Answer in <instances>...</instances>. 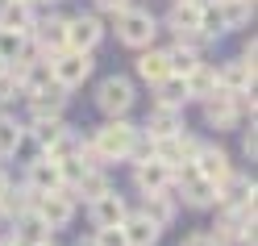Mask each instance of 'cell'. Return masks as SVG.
Returning a JSON list of instances; mask_svg holds the SVG:
<instances>
[{
  "label": "cell",
  "instance_id": "23",
  "mask_svg": "<svg viewBox=\"0 0 258 246\" xmlns=\"http://www.w3.org/2000/svg\"><path fill=\"white\" fill-rule=\"evenodd\" d=\"M221 9V25L225 34H237V29H246L250 17H254V0H217Z\"/></svg>",
  "mask_w": 258,
  "mask_h": 246
},
{
  "label": "cell",
  "instance_id": "31",
  "mask_svg": "<svg viewBox=\"0 0 258 246\" xmlns=\"http://www.w3.org/2000/svg\"><path fill=\"white\" fill-rule=\"evenodd\" d=\"M92 242H96V246H129L121 225H100V229L92 234Z\"/></svg>",
  "mask_w": 258,
  "mask_h": 246
},
{
  "label": "cell",
  "instance_id": "38",
  "mask_svg": "<svg viewBox=\"0 0 258 246\" xmlns=\"http://www.w3.org/2000/svg\"><path fill=\"white\" fill-rule=\"evenodd\" d=\"M0 246H17V242H13V238H0Z\"/></svg>",
  "mask_w": 258,
  "mask_h": 246
},
{
  "label": "cell",
  "instance_id": "27",
  "mask_svg": "<svg viewBox=\"0 0 258 246\" xmlns=\"http://www.w3.org/2000/svg\"><path fill=\"white\" fill-rule=\"evenodd\" d=\"M21 146H25V125H17L9 113H0V163L13 159Z\"/></svg>",
  "mask_w": 258,
  "mask_h": 246
},
{
  "label": "cell",
  "instance_id": "30",
  "mask_svg": "<svg viewBox=\"0 0 258 246\" xmlns=\"http://www.w3.org/2000/svg\"><path fill=\"white\" fill-rule=\"evenodd\" d=\"M25 51H29L25 34H17V29H0V63H5V67H13Z\"/></svg>",
  "mask_w": 258,
  "mask_h": 246
},
{
  "label": "cell",
  "instance_id": "41",
  "mask_svg": "<svg viewBox=\"0 0 258 246\" xmlns=\"http://www.w3.org/2000/svg\"><path fill=\"white\" fill-rule=\"evenodd\" d=\"M0 221H5V213H0Z\"/></svg>",
  "mask_w": 258,
  "mask_h": 246
},
{
  "label": "cell",
  "instance_id": "10",
  "mask_svg": "<svg viewBox=\"0 0 258 246\" xmlns=\"http://www.w3.org/2000/svg\"><path fill=\"white\" fill-rule=\"evenodd\" d=\"M196 171L204 175V179H213V184H221L225 175L233 171V159H229V151L225 146H217V142H200V151H196Z\"/></svg>",
  "mask_w": 258,
  "mask_h": 246
},
{
  "label": "cell",
  "instance_id": "34",
  "mask_svg": "<svg viewBox=\"0 0 258 246\" xmlns=\"http://www.w3.org/2000/svg\"><path fill=\"white\" fill-rule=\"evenodd\" d=\"M129 5H134V0H96V13H108V17H112V13H121Z\"/></svg>",
  "mask_w": 258,
  "mask_h": 246
},
{
  "label": "cell",
  "instance_id": "20",
  "mask_svg": "<svg viewBox=\"0 0 258 246\" xmlns=\"http://www.w3.org/2000/svg\"><path fill=\"white\" fill-rule=\"evenodd\" d=\"M146 129L150 138H171V134H179L183 129V109H167V105H154L150 113H146Z\"/></svg>",
  "mask_w": 258,
  "mask_h": 246
},
{
  "label": "cell",
  "instance_id": "13",
  "mask_svg": "<svg viewBox=\"0 0 258 246\" xmlns=\"http://www.w3.org/2000/svg\"><path fill=\"white\" fill-rule=\"evenodd\" d=\"M34 21H38V5H29V0H0V29H17V34L29 38Z\"/></svg>",
  "mask_w": 258,
  "mask_h": 246
},
{
  "label": "cell",
  "instance_id": "37",
  "mask_svg": "<svg viewBox=\"0 0 258 246\" xmlns=\"http://www.w3.org/2000/svg\"><path fill=\"white\" fill-rule=\"evenodd\" d=\"M34 5H46V9H54V5H62V0H34Z\"/></svg>",
  "mask_w": 258,
  "mask_h": 246
},
{
  "label": "cell",
  "instance_id": "8",
  "mask_svg": "<svg viewBox=\"0 0 258 246\" xmlns=\"http://www.w3.org/2000/svg\"><path fill=\"white\" fill-rule=\"evenodd\" d=\"M134 188H138L142 196L175 188V179H171V167H167V163H158L154 155H150V159H142V163H134Z\"/></svg>",
  "mask_w": 258,
  "mask_h": 246
},
{
  "label": "cell",
  "instance_id": "42",
  "mask_svg": "<svg viewBox=\"0 0 258 246\" xmlns=\"http://www.w3.org/2000/svg\"><path fill=\"white\" fill-rule=\"evenodd\" d=\"M29 5H34V0H29Z\"/></svg>",
  "mask_w": 258,
  "mask_h": 246
},
{
  "label": "cell",
  "instance_id": "28",
  "mask_svg": "<svg viewBox=\"0 0 258 246\" xmlns=\"http://www.w3.org/2000/svg\"><path fill=\"white\" fill-rule=\"evenodd\" d=\"M79 146H84V134L71 129V125H62L58 134H54V142L46 146L42 155H50V159H71V155H79Z\"/></svg>",
  "mask_w": 258,
  "mask_h": 246
},
{
  "label": "cell",
  "instance_id": "12",
  "mask_svg": "<svg viewBox=\"0 0 258 246\" xmlns=\"http://www.w3.org/2000/svg\"><path fill=\"white\" fill-rule=\"evenodd\" d=\"M25 101H29V117H62L71 96H67V88L46 84V88H38V92H29Z\"/></svg>",
  "mask_w": 258,
  "mask_h": 246
},
{
  "label": "cell",
  "instance_id": "11",
  "mask_svg": "<svg viewBox=\"0 0 258 246\" xmlns=\"http://www.w3.org/2000/svg\"><path fill=\"white\" fill-rule=\"evenodd\" d=\"M88 217H92L96 229H100V225H121L129 217V205H125V196L117 188H108L104 196H96V201L88 205Z\"/></svg>",
  "mask_w": 258,
  "mask_h": 246
},
{
  "label": "cell",
  "instance_id": "18",
  "mask_svg": "<svg viewBox=\"0 0 258 246\" xmlns=\"http://www.w3.org/2000/svg\"><path fill=\"white\" fill-rule=\"evenodd\" d=\"M134 71H138V79L142 84H158V79H167L171 75V67H167V51H158V46H142L138 51V63H134Z\"/></svg>",
  "mask_w": 258,
  "mask_h": 246
},
{
  "label": "cell",
  "instance_id": "40",
  "mask_svg": "<svg viewBox=\"0 0 258 246\" xmlns=\"http://www.w3.org/2000/svg\"><path fill=\"white\" fill-rule=\"evenodd\" d=\"M79 246H96V242H92V238H88V242H79Z\"/></svg>",
  "mask_w": 258,
  "mask_h": 246
},
{
  "label": "cell",
  "instance_id": "4",
  "mask_svg": "<svg viewBox=\"0 0 258 246\" xmlns=\"http://www.w3.org/2000/svg\"><path fill=\"white\" fill-rule=\"evenodd\" d=\"M138 101V88L129 75H104L100 84H96V109L104 113V117H125L129 109Z\"/></svg>",
  "mask_w": 258,
  "mask_h": 246
},
{
  "label": "cell",
  "instance_id": "22",
  "mask_svg": "<svg viewBox=\"0 0 258 246\" xmlns=\"http://www.w3.org/2000/svg\"><path fill=\"white\" fill-rule=\"evenodd\" d=\"M13 221H17V234H13L17 242H29V246H38V242H46V238H54V229L46 225V217H42V213H38L34 205H29L25 213H17Z\"/></svg>",
  "mask_w": 258,
  "mask_h": 246
},
{
  "label": "cell",
  "instance_id": "24",
  "mask_svg": "<svg viewBox=\"0 0 258 246\" xmlns=\"http://www.w3.org/2000/svg\"><path fill=\"white\" fill-rule=\"evenodd\" d=\"M154 105H167V109H187V84L183 75H167L154 84Z\"/></svg>",
  "mask_w": 258,
  "mask_h": 246
},
{
  "label": "cell",
  "instance_id": "1",
  "mask_svg": "<svg viewBox=\"0 0 258 246\" xmlns=\"http://www.w3.org/2000/svg\"><path fill=\"white\" fill-rule=\"evenodd\" d=\"M112 29H117V42L129 46V51H142V46H154L158 38V17L150 9H138L129 5L121 13H112Z\"/></svg>",
  "mask_w": 258,
  "mask_h": 246
},
{
  "label": "cell",
  "instance_id": "19",
  "mask_svg": "<svg viewBox=\"0 0 258 246\" xmlns=\"http://www.w3.org/2000/svg\"><path fill=\"white\" fill-rule=\"evenodd\" d=\"M25 184L34 188V192H54V188H62V179H58V159L38 155V159L25 167Z\"/></svg>",
  "mask_w": 258,
  "mask_h": 246
},
{
  "label": "cell",
  "instance_id": "33",
  "mask_svg": "<svg viewBox=\"0 0 258 246\" xmlns=\"http://www.w3.org/2000/svg\"><path fill=\"white\" fill-rule=\"evenodd\" d=\"M241 151H246V159H254L258 155V134H254V121H250V129L241 134Z\"/></svg>",
  "mask_w": 258,
  "mask_h": 246
},
{
  "label": "cell",
  "instance_id": "9",
  "mask_svg": "<svg viewBox=\"0 0 258 246\" xmlns=\"http://www.w3.org/2000/svg\"><path fill=\"white\" fill-rule=\"evenodd\" d=\"M254 179L250 175H241V171H229L217 184V205L221 209H246V205H254Z\"/></svg>",
  "mask_w": 258,
  "mask_h": 246
},
{
  "label": "cell",
  "instance_id": "2",
  "mask_svg": "<svg viewBox=\"0 0 258 246\" xmlns=\"http://www.w3.org/2000/svg\"><path fill=\"white\" fill-rule=\"evenodd\" d=\"M138 138V125H129L125 117H108L104 125L92 129V146L104 155V163H117V159H129V146Z\"/></svg>",
  "mask_w": 258,
  "mask_h": 246
},
{
  "label": "cell",
  "instance_id": "7",
  "mask_svg": "<svg viewBox=\"0 0 258 246\" xmlns=\"http://www.w3.org/2000/svg\"><path fill=\"white\" fill-rule=\"evenodd\" d=\"M34 209H38L42 217H46V225H50V229H67V225L75 221V196H71L67 188H54V192H38Z\"/></svg>",
  "mask_w": 258,
  "mask_h": 246
},
{
  "label": "cell",
  "instance_id": "39",
  "mask_svg": "<svg viewBox=\"0 0 258 246\" xmlns=\"http://www.w3.org/2000/svg\"><path fill=\"white\" fill-rule=\"evenodd\" d=\"M38 246H54V238H46V242H38Z\"/></svg>",
  "mask_w": 258,
  "mask_h": 246
},
{
  "label": "cell",
  "instance_id": "25",
  "mask_svg": "<svg viewBox=\"0 0 258 246\" xmlns=\"http://www.w3.org/2000/svg\"><path fill=\"white\" fill-rule=\"evenodd\" d=\"M112 184H108V175H104V167H88L84 171V179H79V184L71 188V196L75 201H84V205H92L96 196H104Z\"/></svg>",
  "mask_w": 258,
  "mask_h": 246
},
{
  "label": "cell",
  "instance_id": "35",
  "mask_svg": "<svg viewBox=\"0 0 258 246\" xmlns=\"http://www.w3.org/2000/svg\"><path fill=\"white\" fill-rule=\"evenodd\" d=\"M179 246H217V242H213V238H208L204 229H200V234H187V238H183Z\"/></svg>",
  "mask_w": 258,
  "mask_h": 246
},
{
  "label": "cell",
  "instance_id": "5",
  "mask_svg": "<svg viewBox=\"0 0 258 246\" xmlns=\"http://www.w3.org/2000/svg\"><path fill=\"white\" fill-rule=\"evenodd\" d=\"M29 46H34L38 55H58L67 51V17L62 13H42L29 29Z\"/></svg>",
  "mask_w": 258,
  "mask_h": 246
},
{
  "label": "cell",
  "instance_id": "3",
  "mask_svg": "<svg viewBox=\"0 0 258 246\" xmlns=\"http://www.w3.org/2000/svg\"><path fill=\"white\" fill-rule=\"evenodd\" d=\"M92 71H96L92 51H58V55L50 59V75H54V84H58V88H67V92L84 88L88 79H92Z\"/></svg>",
  "mask_w": 258,
  "mask_h": 246
},
{
  "label": "cell",
  "instance_id": "17",
  "mask_svg": "<svg viewBox=\"0 0 258 246\" xmlns=\"http://www.w3.org/2000/svg\"><path fill=\"white\" fill-rule=\"evenodd\" d=\"M121 229H125V242L129 246H158V238H163V225H154L146 213H129V217L121 221Z\"/></svg>",
  "mask_w": 258,
  "mask_h": 246
},
{
  "label": "cell",
  "instance_id": "6",
  "mask_svg": "<svg viewBox=\"0 0 258 246\" xmlns=\"http://www.w3.org/2000/svg\"><path fill=\"white\" fill-rule=\"evenodd\" d=\"M104 21L100 13H75V17H67V51H92L104 42Z\"/></svg>",
  "mask_w": 258,
  "mask_h": 246
},
{
  "label": "cell",
  "instance_id": "32",
  "mask_svg": "<svg viewBox=\"0 0 258 246\" xmlns=\"http://www.w3.org/2000/svg\"><path fill=\"white\" fill-rule=\"evenodd\" d=\"M21 96V88H17V75H13L9 67L0 71V105H9V101H17Z\"/></svg>",
  "mask_w": 258,
  "mask_h": 246
},
{
  "label": "cell",
  "instance_id": "36",
  "mask_svg": "<svg viewBox=\"0 0 258 246\" xmlns=\"http://www.w3.org/2000/svg\"><path fill=\"white\" fill-rule=\"evenodd\" d=\"M9 184H13V179H9V171H5V167H0V192H5Z\"/></svg>",
  "mask_w": 258,
  "mask_h": 246
},
{
  "label": "cell",
  "instance_id": "16",
  "mask_svg": "<svg viewBox=\"0 0 258 246\" xmlns=\"http://www.w3.org/2000/svg\"><path fill=\"white\" fill-rule=\"evenodd\" d=\"M204 121L213 125V129H237V125H246V121L237 117V109L229 105V92H225V88L204 101Z\"/></svg>",
  "mask_w": 258,
  "mask_h": 246
},
{
  "label": "cell",
  "instance_id": "21",
  "mask_svg": "<svg viewBox=\"0 0 258 246\" xmlns=\"http://www.w3.org/2000/svg\"><path fill=\"white\" fill-rule=\"evenodd\" d=\"M142 213L154 221V225H171L175 221V213H179V196H175V188H167V192H150L146 201H142Z\"/></svg>",
  "mask_w": 258,
  "mask_h": 246
},
{
  "label": "cell",
  "instance_id": "14",
  "mask_svg": "<svg viewBox=\"0 0 258 246\" xmlns=\"http://www.w3.org/2000/svg\"><path fill=\"white\" fill-rule=\"evenodd\" d=\"M217 84H221L225 92H246V88H254V63H246V59H225V63H217Z\"/></svg>",
  "mask_w": 258,
  "mask_h": 246
},
{
  "label": "cell",
  "instance_id": "29",
  "mask_svg": "<svg viewBox=\"0 0 258 246\" xmlns=\"http://www.w3.org/2000/svg\"><path fill=\"white\" fill-rule=\"evenodd\" d=\"M62 125H67L62 117H29V125H25V138H34V142L42 146V151H46V146L54 142V134H58Z\"/></svg>",
  "mask_w": 258,
  "mask_h": 246
},
{
  "label": "cell",
  "instance_id": "26",
  "mask_svg": "<svg viewBox=\"0 0 258 246\" xmlns=\"http://www.w3.org/2000/svg\"><path fill=\"white\" fill-rule=\"evenodd\" d=\"M204 59V51H196V46H187V42H175L167 46V67L171 75H187V71H196V63Z\"/></svg>",
  "mask_w": 258,
  "mask_h": 246
},
{
  "label": "cell",
  "instance_id": "15",
  "mask_svg": "<svg viewBox=\"0 0 258 246\" xmlns=\"http://www.w3.org/2000/svg\"><path fill=\"white\" fill-rule=\"evenodd\" d=\"M183 84H187V101H208L213 92H221V84H217V63H208V59H200L196 63V71H187L183 75Z\"/></svg>",
  "mask_w": 258,
  "mask_h": 246
}]
</instances>
